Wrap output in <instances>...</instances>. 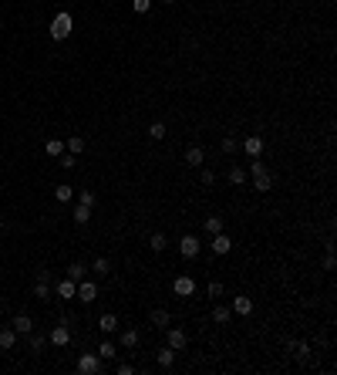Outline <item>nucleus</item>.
<instances>
[{"label":"nucleus","instance_id":"43","mask_svg":"<svg viewBox=\"0 0 337 375\" xmlns=\"http://www.w3.org/2000/svg\"><path fill=\"white\" fill-rule=\"evenodd\" d=\"M337 261H334V250H327V257H324V270H334Z\"/></svg>","mask_w":337,"mask_h":375},{"label":"nucleus","instance_id":"1","mask_svg":"<svg viewBox=\"0 0 337 375\" xmlns=\"http://www.w3.org/2000/svg\"><path fill=\"white\" fill-rule=\"evenodd\" d=\"M71 31H74V17L68 14V10H61V14L51 21V37H54V41H65Z\"/></svg>","mask_w":337,"mask_h":375},{"label":"nucleus","instance_id":"23","mask_svg":"<svg viewBox=\"0 0 337 375\" xmlns=\"http://www.w3.org/2000/svg\"><path fill=\"white\" fill-rule=\"evenodd\" d=\"M91 274H98V278H104V274H108V270H112V264L104 261V257H95V261H91Z\"/></svg>","mask_w":337,"mask_h":375},{"label":"nucleus","instance_id":"13","mask_svg":"<svg viewBox=\"0 0 337 375\" xmlns=\"http://www.w3.org/2000/svg\"><path fill=\"white\" fill-rule=\"evenodd\" d=\"M17 345V331L14 328H0V351H10Z\"/></svg>","mask_w":337,"mask_h":375},{"label":"nucleus","instance_id":"28","mask_svg":"<svg viewBox=\"0 0 337 375\" xmlns=\"http://www.w3.org/2000/svg\"><path fill=\"white\" fill-rule=\"evenodd\" d=\"M34 298L48 301V298H51V281H37V284H34Z\"/></svg>","mask_w":337,"mask_h":375},{"label":"nucleus","instance_id":"11","mask_svg":"<svg viewBox=\"0 0 337 375\" xmlns=\"http://www.w3.org/2000/svg\"><path fill=\"white\" fill-rule=\"evenodd\" d=\"M10 328H14L17 334H31V331H34V321L27 318V314H14V321H10Z\"/></svg>","mask_w":337,"mask_h":375},{"label":"nucleus","instance_id":"35","mask_svg":"<svg viewBox=\"0 0 337 375\" xmlns=\"http://www.w3.org/2000/svg\"><path fill=\"white\" fill-rule=\"evenodd\" d=\"M132 10L135 14H149L152 10V0H132Z\"/></svg>","mask_w":337,"mask_h":375},{"label":"nucleus","instance_id":"26","mask_svg":"<svg viewBox=\"0 0 337 375\" xmlns=\"http://www.w3.org/2000/svg\"><path fill=\"white\" fill-rule=\"evenodd\" d=\"M226 180L233 183V186H243V183H246V169H240V166H233V169L226 172Z\"/></svg>","mask_w":337,"mask_h":375},{"label":"nucleus","instance_id":"5","mask_svg":"<svg viewBox=\"0 0 337 375\" xmlns=\"http://www.w3.org/2000/svg\"><path fill=\"white\" fill-rule=\"evenodd\" d=\"M229 250H233V236L226 233V230L213 233V253H219V257H223V253H229Z\"/></svg>","mask_w":337,"mask_h":375},{"label":"nucleus","instance_id":"2","mask_svg":"<svg viewBox=\"0 0 337 375\" xmlns=\"http://www.w3.org/2000/svg\"><path fill=\"white\" fill-rule=\"evenodd\" d=\"M199 250H202V244H199V236H196V233H185L182 240H179V253H182L185 261L199 257Z\"/></svg>","mask_w":337,"mask_h":375},{"label":"nucleus","instance_id":"22","mask_svg":"<svg viewBox=\"0 0 337 375\" xmlns=\"http://www.w3.org/2000/svg\"><path fill=\"white\" fill-rule=\"evenodd\" d=\"M273 180H270V172H260V176H253V189H260V193H270Z\"/></svg>","mask_w":337,"mask_h":375},{"label":"nucleus","instance_id":"25","mask_svg":"<svg viewBox=\"0 0 337 375\" xmlns=\"http://www.w3.org/2000/svg\"><path fill=\"white\" fill-rule=\"evenodd\" d=\"M310 342H293V355H297L300 362H310Z\"/></svg>","mask_w":337,"mask_h":375},{"label":"nucleus","instance_id":"40","mask_svg":"<svg viewBox=\"0 0 337 375\" xmlns=\"http://www.w3.org/2000/svg\"><path fill=\"white\" fill-rule=\"evenodd\" d=\"M199 169H202V183H206V186H213V183H216V172L206 169V166H199Z\"/></svg>","mask_w":337,"mask_h":375},{"label":"nucleus","instance_id":"29","mask_svg":"<svg viewBox=\"0 0 337 375\" xmlns=\"http://www.w3.org/2000/svg\"><path fill=\"white\" fill-rule=\"evenodd\" d=\"M91 220V206H85V203H78V210H74V223H81V227H85V223Z\"/></svg>","mask_w":337,"mask_h":375},{"label":"nucleus","instance_id":"42","mask_svg":"<svg viewBox=\"0 0 337 375\" xmlns=\"http://www.w3.org/2000/svg\"><path fill=\"white\" fill-rule=\"evenodd\" d=\"M115 372H118V375H135V368H132L129 362H118V368H115Z\"/></svg>","mask_w":337,"mask_h":375},{"label":"nucleus","instance_id":"32","mask_svg":"<svg viewBox=\"0 0 337 375\" xmlns=\"http://www.w3.org/2000/svg\"><path fill=\"white\" fill-rule=\"evenodd\" d=\"M118 355V348H115L112 342H101V348H98V359H115Z\"/></svg>","mask_w":337,"mask_h":375},{"label":"nucleus","instance_id":"44","mask_svg":"<svg viewBox=\"0 0 337 375\" xmlns=\"http://www.w3.org/2000/svg\"><path fill=\"white\" fill-rule=\"evenodd\" d=\"M162 4H176V0H162Z\"/></svg>","mask_w":337,"mask_h":375},{"label":"nucleus","instance_id":"45","mask_svg":"<svg viewBox=\"0 0 337 375\" xmlns=\"http://www.w3.org/2000/svg\"><path fill=\"white\" fill-rule=\"evenodd\" d=\"M0 227H4V216H0Z\"/></svg>","mask_w":337,"mask_h":375},{"label":"nucleus","instance_id":"7","mask_svg":"<svg viewBox=\"0 0 337 375\" xmlns=\"http://www.w3.org/2000/svg\"><path fill=\"white\" fill-rule=\"evenodd\" d=\"M172 291H176L179 298H189V294L196 291V281H193V278H185V274H182V278H176V281H172Z\"/></svg>","mask_w":337,"mask_h":375},{"label":"nucleus","instance_id":"12","mask_svg":"<svg viewBox=\"0 0 337 375\" xmlns=\"http://www.w3.org/2000/svg\"><path fill=\"white\" fill-rule=\"evenodd\" d=\"M243 149H246V155H249V159H257V155L263 152V135H249V139L243 142Z\"/></svg>","mask_w":337,"mask_h":375},{"label":"nucleus","instance_id":"6","mask_svg":"<svg viewBox=\"0 0 337 375\" xmlns=\"http://www.w3.org/2000/svg\"><path fill=\"white\" fill-rule=\"evenodd\" d=\"M185 342H189V338H185L182 328H165V345H168V348L182 351V348H185Z\"/></svg>","mask_w":337,"mask_h":375},{"label":"nucleus","instance_id":"8","mask_svg":"<svg viewBox=\"0 0 337 375\" xmlns=\"http://www.w3.org/2000/svg\"><path fill=\"white\" fill-rule=\"evenodd\" d=\"M68 342H71V328H68V325H57V328H51V345L65 348Z\"/></svg>","mask_w":337,"mask_h":375},{"label":"nucleus","instance_id":"18","mask_svg":"<svg viewBox=\"0 0 337 375\" xmlns=\"http://www.w3.org/2000/svg\"><path fill=\"white\" fill-rule=\"evenodd\" d=\"M233 314H240V318L253 314V301H249V298H236L233 301Z\"/></svg>","mask_w":337,"mask_h":375},{"label":"nucleus","instance_id":"20","mask_svg":"<svg viewBox=\"0 0 337 375\" xmlns=\"http://www.w3.org/2000/svg\"><path fill=\"white\" fill-rule=\"evenodd\" d=\"M68 278H71L74 284H78V281H85V278H88V267H85V264H78V261H74L71 267H68Z\"/></svg>","mask_w":337,"mask_h":375},{"label":"nucleus","instance_id":"38","mask_svg":"<svg viewBox=\"0 0 337 375\" xmlns=\"http://www.w3.org/2000/svg\"><path fill=\"white\" fill-rule=\"evenodd\" d=\"M78 200H81L85 206H95V193H91V189H81V193H78Z\"/></svg>","mask_w":337,"mask_h":375},{"label":"nucleus","instance_id":"33","mask_svg":"<svg viewBox=\"0 0 337 375\" xmlns=\"http://www.w3.org/2000/svg\"><path fill=\"white\" fill-rule=\"evenodd\" d=\"M27 338H31V351H40L44 345H48V338H44V334H37V331H31Z\"/></svg>","mask_w":337,"mask_h":375},{"label":"nucleus","instance_id":"34","mask_svg":"<svg viewBox=\"0 0 337 375\" xmlns=\"http://www.w3.org/2000/svg\"><path fill=\"white\" fill-rule=\"evenodd\" d=\"M168 247V240H165V233H152V250L155 253H162Z\"/></svg>","mask_w":337,"mask_h":375},{"label":"nucleus","instance_id":"4","mask_svg":"<svg viewBox=\"0 0 337 375\" xmlns=\"http://www.w3.org/2000/svg\"><path fill=\"white\" fill-rule=\"evenodd\" d=\"M78 372L81 375H98L101 372V359H98V355H81L78 359Z\"/></svg>","mask_w":337,"mask_h":375},{"label":"nucleus","instance_id":"27","mask_svg":"<svg viewBox=\"0 0 337 375\" xmlns=\"http://www.w3.org/2000/svg\"><path fill=\"white\" fill-rule=\"evenodd\" d=\"M202 227H206V233L213 236V233H219L226 223H223V216H206V223H202Z\"/></svg>","mask_w":337,"mask_h":375},{"label":"nucleus","instance_id":"36","mask_svg":"<svg viewBox=\"0 0 337 375\" xmlns=\"http://www.w3.org/2000/svg\"><path fill=\"white\" fill-rule=\"evenodd\" d=\"M74 159H78V155H71V152H61V155H57L61 169H74Z\"/></svg>","mask_w":337,"mask_h":375},{"label":"nucleus","instance_id":"39","mask_svg":"<svg viewBox=\"0 0 337 375\" xmlns=\"http://www.w3.org/2000/svg\"><path fill=\"white\" fill-rule=\"evenodd\" d=\"M260 172H266V166L260 163V155H257V159H253V163H249V176H260Z\"/></svg>","mask_w":337,"mask_h":375},{"label":"nucleus","instance_id":"3","mask_svg":"<svg viewBox=\"0 0 337 375\" xmlns=\"http://www.w3.org/2000/svg\"><path fill=\"white\" fill-rule=\"evenodd\" d=\"M74 298H78V301H85V304H91V301L98 298V284H95V281H88V278L78 281V291H74Z\"/></svg>","mask_w":337,"mask_h":375},{"label":"nucleus","instance_id":"15","mask_svg":"<svg viewBox=\"0 0 337 375\" xmlns=\"http://www.w3.org/2000/svg\"><path fill=\"white\" fill-rule=\"evenodd\" d=\"M74 291H78V284H74L71 278H65L57 284V298H65V301H74Z\"/></svg>","mask_w":337,"mask_h":375},{"label":"nucleus","instance_id":"41","mask_svg":"<svg viewBox=\"0 0 337 375\" xmlns=\"http://www.w3.org/2000/svg\"><path fill=\"white\" fill-rule=\"evenodd\" d=\"M206 291H209V298H219V294H223V284H219V281H209Z\"/></svg>","mask_w":337,"mask_h":375},{"label":"nucleus","instance_id":"19","mask_svg":"<svg viewBox=\"0 0 337 375\" xmlns=\"http://www.w3.org/2000/svg\"><path fill=\"white\" fill-rule=\"evenodd\" d=\"M98 328H101L104 334L118 331V318H115V314H101V318H98Z\"/></svg>","mask_w":337,"mask_h":375},{"label":"nucleus","instance_id":"30","mask_svg":"<svg viewBox=\"0 0 337 375\" xmlns=\"http://www.w3.org/2000/svg\"><path fill=\"white\" fill-rule=\"evenodd\" d=\"M149 135H152L155 142H162V139H165V122H152V125H149Z\"/></svg>","mask_w":337,"mask_h":375},{"label":"nucleus","instance_id":"10","mask_svg":"<svg viewBox=\"0 0 337 375\" xmlns=\"http://www.w3.org/2000/svg\"><path fill=\"white\" fill-rule=\"evenodd\" d=\"M155 362H159V368H172V365H176V348L162 345V348L155 351Z\"/></svg>","mask_w":337,"mask_h":375},{"label":"nucleus","instance_id":"17","mask_svg":"<svg viewBox=\"0 0 337 375\" xmlns=\"http://www.w3.org/2000/svg\"><path fill=\"white\" fill-rule=\"evenodd\" d=\"M121 345H125V348H135L138 342H142V334H138V328H125V331H121V338H118Z\"/></svg>","mask_w":337,"mask_h":375},{"label":"nucleus","instance_id":"9","mask_svg":"<svg viewBox=\"0 0 337 375\" xmlns=\"http://www.w3.org/2000/svg\"><path fill=\"white\" fill-rule=\"evenodd\" d=\"M202 163H206V152H202V146H189V149H185V166L199 169Z\"/></svg>","mask_w":337,"mask_h":375},{"label":"nucleus","instance_id":"24","mask_svg":"<svg viewBox=\"0 0 337 375\" xmlns=\"http://www.w3.org/2000/svg\"><path fill=\"white\" fill-rule=\"evenodd\" d=\"M54 196L61 203H68V200H74V186L71 183H61V186H54Z\"/></svg>","mask_w":337,"mask_h":375},{"label":"nucleus","instance_id":"31","mask_svg":"<svg viewBox=\"0 0 337 375\" xmlns=\"http://www.w3.org/2000/svg\"><path fill=\"white\" fill-rule=\"evenodd\" d=\"M44 149H48V155H54V159H57V155L65 152V142H61V139H48V146H44Z\"/></svg>","mask_w":337,"mask_h":375},{"label":"nucleus","instance_id":"37","mask_svg":"<svg viewBox=\"0 0 337 375\" xmlns=\"http://www.w3.org/2000/svg\"><path fill=\"white\" fill-rule=\"evenodd\" d=\"M219 149H223L226 155H229V152H236V139H233V135H226V139L219 142Z\"/></svg>","mask_w":337,"mask_h":375},{"label":"nucleus","instance_id":"14","mask_svg":"<svg viewBox=\"0 0 337 375\" xmlns=\"http://www.w3.org/2000/svg\"><path fill=\"white\" fill-rule=\"evenodd\" d=\"M213 321H216V325H229V321H233V308L216 304V308H213Z\"/></svg>","mask_w":337,"mask_h":375},{"label":"nucleus","instance_id":"16","mask_svg":"<svg viewBox=\"0 0 337 375\" xmlns=\"http://www.w3.org/2000/svg\"><path fill=\"white\" fill-rule=\"evenodd\" d=\"M168 321H172V314H168L165 308H155V311H152V325L159 328V331H165V328H168Z\"/></svg>","mask_w":337,"mask_h":375},{"label":"nucleus","instance_id":"21","mask_svg":"<svg viewBox=\"0 0 337 375\" xmlns=\"http://www.w3.org/2000/svg\"><path fill=\"white\" fill-rule=\"evenodd\" d=\"M65 149L71 155H81L85 152V139H81V135H71V139H65Z\"/></svg>","mask_w":337,"mask_h":375}]
</instances>
